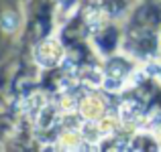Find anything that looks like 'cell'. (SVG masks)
Returning a JSON list of instances; mask_svg holds the SVG:
<instances>
[{
    "instance_id": "cell-1",
    "label": "cell",
    "mask_w": 161,
    "mask_h": 152,
    "mask_svg": "<svg viewBox=\"0 0 161 152\" xmlns=\"http://www.w3.org/2000/svg\"><path fill=\"white\" fill-rule=\"evenodd\" d=\"M61 55H63V51H61L57 41H45L39 47V51H37V59H39V63L45 65V67L55 65V63L61 59Z\"/></svg>"
},
{
    "instance_id": "cell-2",
    "label": "cell",
    "mask_w": 161,
    "mask_h": 152,
    "mask_svg": "<svg viewBox=\"0 0 161 152\" xmlns=\"http://www.w3.org/2000/svg\"><path fill=\"white\" fill-rule=\"evenodd\" d=\"M137 108H139V105L133 104V101H125V104H122V108H120V118H122V122L135 120V118H137V114H139Z\"/></svg>"
},
{
    "instance_id": "cell-3",
    "label": "cell",
    "mask_w": 161,
    "mask_h": 152,
    "mask_svg": "<svg viewBox=\"0 0 161 152\" xmlns=\"http://www.w3.org/2000/svg\"><path fill=\"white\" fill-rule=\"evenodd\" d=\"M82 134L84 138H86L88 142H96L100 138V126H96L94 122H90V124H84L82 126Z\"/></svg>"
},
{
    "instance_id": "cell-4",
    "label": "cell",
    "mask_w": 161,
    "mask_h": 152,
    "mask_svg": "<svg viewBox=\"0 0 161 152\" xmlns=\"http://www.w3.org/2000/svg\"><path fill=\"white\" fill-rule=\"evenodd\" d=\"M16 24H19V18H16L14 12H6V14H2V28L6 33H12L16 28Z\"/></svg>"
},
{
    "instance_id": "cell-5",
    "label": "cell",
    "mask_w": 161,
    "mask_h": 152,
    "mask_svg": "<svg viewBox=\"0 0 161 152\" xmlns=\"http://www.w3.org/2000/svg\"><path fill=\"white\" fill-rule=\"evenodd\" d=\"M86 116H90V118H94V112L96 109H102V104H98L96 99H88L86 101Z\"/></svg>"
},
{
    "instance_id": "cell-6",
    "label": "cell",
    "mask_w": 161,
    "mask_h": 152,
    "mask_svg": "<svg viewBox=\"0 0 161 152\" xmlns=\"http://www.w3.org/2000/svg\"><path fill=\"white\" fill-rule=\"evenodd\" d=\"M104 85H106L108 91H114V89H118V85H120V83H118L116 77H110V79H106V81H104Z\"/></svg>"
}]
</instances>
